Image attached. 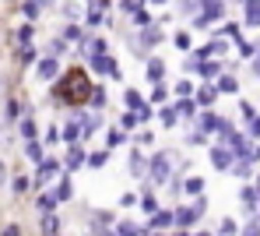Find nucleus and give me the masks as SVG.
<instances>
[{
  "instance_id": "obj_16",
  "label": "nucleus",
  "mask_w": 260,
  "mask_h": 236,
  "mask_svg": "<svg viewBox=\"0 0 260 236\" xmlns=\"http://www.w3.org/2000/svg\"><path fill=\"white\" fill-rule=\"evenodd\" d=\"M148 166H151V162H144V155H141V152H130V173H134V176H141Z\"/></svg>"
},
{
  "instance_id": "obj_44",
  "label": "nucleus",
  "mask_w": 260,
  "mask_h": 236,
  "mask_svg": "<svg viewBox=\"0 0 260 236\" xmlns=\"http://www.w3.org/2000/svg\"><path fill=\"white\" fill-rule=\"evenodd\" d=\"M250 138H260V116L250 120Z\"/></svg>"
},
{
  "instance_id": "obj_8",
  "label": "nucleus",
  "mask_w": 260,
  "mask_h": 236,
  "mask_svg": "<svg viewBox=\"0 0 260 236\" xmlns=\"http://www.w3.org/2000/svg\"><path fill=\"white\" fill-rule=\"evenodd\" d=\"M221 124L225 120H218L215 113H201V134H215V131H221Z\"/></svg>"
},
{
  "instance_id": "obj_36",
  "label": "nucleus",
  "mask_w": 260,
  "mask_h": 236,
  "mask_svg": "<svg viewBox=\"0 0 260 236\" xmlns=\"http://www.w3.org/2000/svg\"><path fill=\"white\" fill-rule=\"evenodd\" d=\"M106 159H109L106 152H95V155H88V166H95V169H99V166H106Z\"/></svg>"
},
{
  "instance_id": "obj_21",
  "label": "nucleus",
  "mask_w": 260,
  "mask_h": 236,
  "mask_svg": "<svg viewBox=\"0 0 260 236\" xmlns=\"http://www.w3.org/2000/svg\"><path fill=\"white\" fill-rule=\"evenodd\" d=\"M123 99H127V106L134 109V113H141V109H144V99H141V92H134V88H130V92H123Z\"/></svg>"
},
{
  "instance_id": "obj_18",
  "label": "nucleus",
  "mask_w": 260,
  "mask_h": 236,
  "mask_svg": "<svg viewBox=\"0 0 260 236\" xmlns=\"http://www.w3.org/2000/svg\"><path fill=\"white\" fill-rule=\"evenodd\" d=\"M60 134H63V141H78V134H81V124H78V120H67Z\"/></svg>"
},
{
  "instance_id": "obj_40",
  "label": "nucleus",
  "mask_w": 260,
  "mask_h": 236,
  "mask_svg": "<svg viewBox=\"0 0 260 236\" xmlns=\"http://www.w3.org/2000/svg\"><path fill=\"white\" fill-rule=\"evenodd\" d=\"M190 43H193V39H190L186 32H179V36H176V46H179V49H190Z\"/></svg>"
},
{
  "instance_id": "obj_49",
  "label": "nucleus",
  "mask_w": 260,
  "mask_h": 236,
  "mask_svg": "<svg viewBox=\"0 0 260 236\" xmlns=\"http://www.w3.org/2000/svg\"><path fill=\"white\" fill-rule=\"evenodd\" d=\"M4 184H7V166L0 162V190H4Z\"/></svg>"
},
{
  "instance_id": "obj_4",
  "label": "nucleus",
  "mask_w": 260,
  "mask_h": 236,
  "mask_svg": "<svg viewBox=\"0 0 260 236\" xmlns=\"http://www.w3.org/2000/svg\"><path fill=\"white\" fill-rule=\"evenodd\" d=\"M91 71L109 74V78H120V64H116V60H109L106 53H102V56H91Z\"/></svg>"
},
{
  "instance_id": "obj_53",
  "label": "nucleus",
  "mask_w": 260,
  "mask_h": 236,
  "mask_svg": "<svg viewBox=\"0 0 260 236\" xmlns=\"http://www.w3.org/2000/svg\"><path fill=\"white\" fill-rule=\"evenodd\" d=\"M176 236H190V233H176Z\"/></svg>"
},
{
  "instance_id": "obj_30",
  "label": "nucleus",
  "mask_w": 260,
  "mask_h": 236,
  "mask_svg": "<svg viewBox=\"0 0 260 236\" xmlns=\"http://www.w3.org/2000/svg\"><path fill=\"white\" fill-rule=\"evenodd\" d=\"M158 43H162V32L158 28H148L144 32V46H158Z\"/></svg>"
},
{
  "instance_id": "obj_6",
  "label": "nucleus",
  "mask_w": 260,
  "mask_h": 236,
  "mask_svg": "<svg viewBox=\"0 0 260 236\" xmlns=\"http://www.w3.org/2000/svg\"><path fill=\"white\" fill-rule=\"evenodd\" d=\"M56 173H60V162L46 159V162H39V176H36V184H49V180H53Z\"/></svg>"
},
{
  "instance_id": "obj_37",
  "label": "nucleus",
  "mask_w": 260,
  "mask_h": 236,
  "mask_svg": "<svg viewBox=\"0 0 260 236\" xmlns=\"http://www.w3.org/2000/svg\"><path fill=\"white\" fill-rule=\"evenodd\" d=\"M91 106H95V109H102V106H106V92H102V88H95V92H91Z\"/></svg>"
},
{
  "instance_id": "obj_15",
  "label": "nucleus",
  "mask_w": 260,
  "mask_h": 236,
  "mask_svg": "<svg viewBox=\"0 0 260 236\" xmlns=\"http://www.w3.org/2000/svg\"><path fill=\"white\" fill-rule=\"evenodd\" d=\"M162 74H166V64H162L158 56H151V60H148V78H151V81H162Z\"/></svg>"
},
{
  "instance_id": "obj_25",
  "label": "nucleus",
  "mask_w": 260,
  "mask_h": 236,
  "mask_svg": "<svg viewBox=\"0 0 260 236\" xmlns=\"http://www.w3.org/2000/svg\"><path fill=\"white\" fill-rule=\"evenodd\" d=\"M218 71H221V64H215V60H201V71H197V74H204V78H215Z\"/></svg>"
},
{
  "instance_id": "obj_42",
  "label": "nucleus",
  "mask_w": 260,
  "mask_h": 236,
  "mask_svg": "<svg viewBox=\"0 0 260 236\" xmlns=\"http://www.w3.org/2000/svg\"><path fill=\"white\" fill-rule=\"evenodd\" d=\"M239 236H260V222H250V226H246Z\"/></svg>"
},
{
  "instance_id": "obj_39",
  "label": "nucleus",
  "mask_w": 260,
  "mask_h": 236,
  "mask_svg": "<svg viewBox=\"0 0 260 236\" xmlns=\"http://www.w3.org/2000/svg\"><path fill=\"white\" fill-rule=\"evenodd\" d=\"M134 21H137V25H151V14H148V11H134Z\"/></svg>"
},
{
  "instance_id": "obj_33",
  "label": "nucleus",
  "mask_w": 260,
  "mask_h": 236,
  "mask_svg": "<svg viewBox=\"0 0 260 236\" xmlns=\"http://www.w3.org/2000/svg\"><path fill=\"white\" fill-rule=\"evenodd\" d=\"M21 11H25V18H32V21H36V18H39V0H28Z\"/></svg>"
},
{
  "instance_id": "obj_48",
  "label": "nucleus",
  "mask_w": 260,
  "mask_h": 236,
  "mask_svg": "<svg viewBox=\"0 0 260 236\" xmlns=\"http://www.w3.org/2000/svg\"><path fill=\"white\" fill-rule=\"evenodd\" d=\"M0 236H21V229H18V226H7V229H4Z\"/></svg>"
},
{
  "instance_id": "obj_11",
  "label": "nucleus",
  "mask_w": 260,
  "mask_h": 236,
  "mask_svg": "<svg viewBox=\"0 0 260 236\" xmlns=\"http://www.w3.org/2000/svg\"><path fill=\"white\" fill-rule=\"evenodd\" d=\"M246 25L260 28V0H246Z\"/></svg>"
},
{
  "instance_id": "obj_46",
  "label": "nucleus",
  "mask_w": 260,
  "mask_h": 236,
  "mask_svg": "<svg viewBox=\"0 0 260 236\" xmlns=\"http://www.w3.org/2000/svg\"><path fill=\"white\" fill-rule=\"evenodd\" d=\"M221 32H225V36H232V39H239V25H225Z\"/></svg>"
},
{
  "instance_id": "obj_20",
  "label": "nucleus",
  "mask_w": 260,
  "mask_h": 236,
  "mask_svg": "<svg viewBox=\"0 0 260 236\" xmlns=\"http://www.w3.org/2000/svg\"><path fill=\"white\" fill-rule=\"evenodd\" d=\"M158 116H162V124H166V127H176V124H179V109H176V106H166Z\"/></svg>"
},
{
  "instance_id": "obj_56",
  "label": "nucleus",
  "mask_w": 260,
  "mask_h": 236,
  "mask_svg": "<svg viewBox=\"0 0 260 236\" xmlns=\"http://www.w3.org/2000/svg\"><path fill=\"white\" fill-rule=\"evenodd\" d=\"M39 4H46V0H39Z\"/></svg>"
},
{
  "instance_id": "obj_41",
  "label": "nucleus",
  "mask_w": 260,
  "mask_h": 236,
  "mask_svg": "<svg viewBox=\"0 0 260 236\" xmlns=\"http://www.w3.org/2000/svg\"><path fill=\"white\" fill-rule=\"evenodd\" d=\"M176 92L183 95V99H190V92H193V88H190V81H176Z\"/></svg>"
},
{
  "instance_id": "obj_26",
  "label": "nucleus",
  "mask_w": 260,
  "mask_h": 236,
  "mask_svg": "<svg viewBox=\"0 0 260 236\" xmlns=\"http://www.w3.org/2000/svg\"><path fill=\"white\" fill-rule=\"evenodd\" d=\"M116 233L120 236H148V233H141V226H134V222H120Z\"/></svg>"
},
{
  "instance_id": "obj_51",
  "label": "nucleus",
  "mask_w": 260,
  "mask_h": 236,
  "mask_svg": "<svg viewBox=\"0 0 260 236\" xmlns=\"http://www.w3.org/2000/svg\"><path fill=\"white\" fill-rule=\"evenodd\" d=\"M253 159H260V144H257V148H253Z\"/></svg>"
},
{
  "instance_id": "obj_23",
  "label": "nucleus",
  "mask_w": 260,
  "mask_h": 236,
  "mask_svg": "<svg viewBox=\"0 0 260 236\" xmlns=\"http://www.w3.org/2000/svg\"><path fill=\"white\" fill-rule=\"evenodd\" d=\"M25 155H28L32 162H46V159H43V144H39V141H28V144H25Z\"/></svg>"
},
{
  "instance_id": "obj_43",
  "label": "nucleus",
  "mask_w": 260,
  "mask_h": 236,
  "mask_svg": "<svg viewBox=\"0 0 260 236\" xmlns=\"http://www.w3.org/2000/svg\"><path fill=\"white\" fill-rule=\"evenodd\" d=\"M239 53H243V56H253L257 46H253V43H239Z\"/></svg>"
},
{
  "instance_id": "obj_24",
  "label": "nucleus",
  "mask_w": 260,
  "mask_h": 236,
  "mask_svg": "<svg viewBox=\"0 0 260 236\" xmlns=\"http://www.w3.org/2000/svg\"><path fill=\"white\" fill-rule=\"evenodd\" d=\"M218 236H239V226H236V219H221V226H218Z\"/></svg>"
},
{
  "instance_id": "obj_45",
  "label": "nucleus",
  "mask_w": 260,
  "mask_h": 236,
  "mask_svg": "<svg viewBox=\"0 0 260 236\" xmlns=\"http://www.w3.org/2000/svg\"><path fill=\"white\" fill-rule=\"evenodd\" d=\"M63 39H71V43H78V39H81V32H78V28H74V25H71V28H67V32H63Z\"/></svg>"
},
{
  "instance_id": "obj_50",
  "label": "nucleus",
  "mask_w": 260,
  "mask_h": 236,
  "mask_svg": "<svg viewBox=\"0 0 260 236\" xmlns=\"http://www.w3.org/2000/svg\"><path fill=\"white\" fill-rule=\"evenodd\" d=\"M253 74L260 78V46H257V56H253Z\"/></svg>"
},
{
  "instance_id": "obj_27",
  "label": "nucleus",
  "mask_w": 260,
  "mask_h": 236,
  "mask_svg": "<svg viewBox=\"0 0 260 236\" xmlns=\"http://www.w3.org/2000/svg\"><path fill=\"white\" fill-rule=\"evenodd\" d=\"M53 208H56V194H43V197H39V212H43V215H49Z\"/></svg>"
},
{
  "instance_id": "obj_47",
  "label": "nucleus",
  "mask_w": 260,
  "mask_h": 236,
  "mask_svg": "<svg viewBox=\"0 0 260 236\" xmlns=\"http://www.w3.org/2000/svg\"><path fill=\"white\" fill-rule=\"evenodd\" d=\"M18 39H21V43L28 46V43H32V28H21V32H18Z\"/></svg>"
},
{
  "instance_id": "obj_31",
  "label": "nucleus",
  "mask_w": 260,
  "mask_h": 236,
  "mask_svg": "<svg viewBox=\"0 0 260 236\" xmlns=\"http://www.w3.org/2000/svg\"><path fill=\"white\" fill-rule=\"evenodd\" d=\"M21 138L36 141V120H21Z\"/></svg>"
},
{
  "instance_id": "obj_35",
  "label": "nucleus",
  "mask_w": 260,
  "mask_h": 236,
  "mask_svg": "<svg viewBox=\"0 0 260 236\" xmlns=\"http://www.w3.org/2000/svg\"><path fill=\"white\" fill-rule=\"evenodd\" d=\"M11 187H14V194H25V190H28V176H14Z\"/></svg>"
},
{
  "instance_id": "obj_54",
  "label": "nucleus",
  "mask_w": 260,
  "mask_h": 236,
  "mask_svg": "<svg viewBox=\"0 0 260 236\" xmlns=\"http://www.w3.org/2000/svg\"><path fill=\"white\" fill-rule=\"evenodd\" d=\"M257 190H260V176H257Z\"/></svg>"
},
{
  "instance_id": "obj_2",
  "label": "nucleus",
  "mask_w": 260,
  "mask_h": 236,
  "mask_svg": "<svg viewBox=\"0 0 260 236\" xmlns=\"http://www.w3.org/2000/svg\"><path fill=\"white\" fill-rule=\"evenodd\" d=\"M221 14H225V4H221V0H204V4H201V14H193V25L204 28V25L218 21Z\"/></svg>"
},
{
  "instance_id": "obj_55",
  "label": "nucleus",
  "mask_w": 260,
  "mask_h": 236,
  "mask_svg": "<svg viewBox=\"0 0 260 236\" xmlns=\"http://www.w3.org/2000/svg\"><path fill=\"white\" fill-rule=\"evenodd\" d=\"M148 236H158V233H148Z\"/></svg>"
},
{
  "instance_id": "obj_22",
  "label": "nucleus",
  "mask_w": 260,
  "mask_h": 236,
  "mask_svg": "<svg viewBox=\"0 0 260 236\" xmlns=\"http://www.w3.org/2000/svg\"><path fill=\"white\" fill-rule=\"evenodd\" d=\"M106 141H109V148H116V144L127 141V131H123V127H113V131L106 134Z\"/></svg>"
},
{
  "instance_id": "obj_34",
  "label": "nucleus",
  "mask_w": 260,
  "mask_h": 236,
  "mask_svg": "<svg viewBox=\"0 0 260 236\" xmlns=\"http://www.w3.org/2000/svg\"><path fill=\"white\" fill-rule=\"evenodd\" d=\"M179 116H193V99H179Z\"/></svg>"
},
{
  "instance_id": "obj_32",
  "label": "nucleus",
  "mask_w": 260,
  "mask_h": 236,
  "mask_svg": "<svg viewBox=\"0 0 260 236\" xmlns=\"http://www.w3.org/2000/svg\"><path fill=\"white\" fill-rule=\"evenodd\" d=\"M53 194H56V201H67V197H71L74 190H71V184H67V180H60V187L53 190Z\"/></svg>"
},
{
  "instance_id": "obj_5",
  "label": "nucleus",
  "mask_w": 260,
  "mask_h": 236,
  "mask_svg": "<svg viewBox=\"0 0 260 236\" xmlns=\"http://www.w3.org/2000/svg\"><path fill=\"white\" fill-rule=\"evenodd\" d=\"M36 74H39L43 81H53V78L60 74V64H56L53 56H46V60H39V67H36Z\"/></svg>"
},
{
  "instance_id": "obj_29",
  "label": "nucleus",
  "mask_w": 260,
  "mask_h": 236,
  "mask_svg": "<svg viewBox=\"0 0 260 236\" xmlns=\"http://www.w3.org/2000/svg\"><path fill=\"white\" fill-rule=\"evenodd\" d=\"M137 124H141V116H137V113H123V116H120V127H123V131H134Z\"/></svg>"
},
{
  "instance_id": "obj_3",
  "label": "nucleus",
  "mask_w": 260,
  "mask_h": 236,
  "mask_svg": "<svg viewBox=\"0 0 260 236\" xmlns=\"http://www.w3.org/2000/svg\"><path fill=\"white\" fill-rule=\"evenodd\" d=\"M211 166L215 169H232L236 166V155H232V148H225V144H218V148H211Z\"/></svg>"
},
{
  "instance_id": "obj_19",
  "label": "nucleus",
  "mask_w": 260,
  "mask_h": 236,
  "mask_svg": "<svg viewBox=\"0 0 260 236\" xmlns=\"http://www.w3.org/2000/svg\"><path fill=\"white\" fill-rule=\"evenodd\" d=\"M141 208H144V215H155V212H158V201H155V194H151V190H144V194H141Z\"/></svg>"
},
{
  "instance_id": "obj_14",
  "label": "nucleus",
  "mask_w": 260,
  "mask_h": 236,
  "mask_svg": "<svg viewBox=\"0 0 260 236\" xmlns=\"http://www.w3.org/2000/svg\"><path fill=\"white\" fill-rule=\"evenodd\" d=\"M78 166H85V152L78 144H71L67 148V169H78Z\"/></svg>"
},
{
  "instance_id": "obj_10",
  "label": "nucleus",
  "mask_w": 260,
  "mask_h": 236,
  "mask_svg": "<svg viewBox=\"0 0 260 236\" xmlns=\"http://www.w3.org/2000/svg\"><path fill=\"white\" fill-rule=\"evenodd\" d=\"M218 99V88H211V85H201L197 92H193V102H201V106H211Z\"/></svg>"
},
{
  "instance_id": "obj_38",
  "label": "nucleus",
  "mask_w": 260,
  "mask_h": 236,
  "mask_svg": "<svg viewBox=\"0 0 260 236\" xmlns=\"http://www.w3.org/2000/svg\"><path fill=\"white\" fill-rule=\"evenodd\" d=\"M169 99V92L162 88V85H155V92H151V102H166Z\"/></svg>"
},
{
  "instance_id": "obj_12",
  "label": "nucleus",
  "mask_w": 260,
  "mask_h": 236,
  "mask_svg": "<svg viewBox=\"0 0 260 236\" xmlns=\"http://www.w3.org/2000/svg\"><path fill=\"white\" fill-rule=\"evenodd\" d=\"M218 92H225V95H236V92H239V81H236L232 74H218Z\"/></svg>"
},
{
  "instance_id": "obj_28",
  "label": "nucleus",
  "mask_w": 260,
  "mask_h": 236,
  "mask_svg": "<svg viewBox=\"0 0 260 236\" xmlns=\"http://www.w3.org/2000/svg\"><path fill=\"white\" fill-rule=\"evenodd\" d=\"M190 212H193V219H204V212H208V197L201 194V197H197V201L190 204Z\"/></svg>"
},
{
  "instance_id": "obj_52",
  "label": "nucleus",
  "mask_w": 260,
  "mask_h": 236,
  "mask_svg": "<svg viewBox=\"0 0 260 236\" xmlns=\"http://www.w3.org/2000/svg\"><path fill=\"white\" fill-rule=\"evenodd\" d=\"M151 4H166V0H151Z\"/></svg>"
},
{
  "instance_id": "obj_13",
  "label": "nucleus",
  "mask_w": 260,
  "mask_h": 236,
  "mask_svg": "<svg viewBox=\"0 0 260 236\" xmlns=\"http://www.w3.org/2000/svg\"><path fill=\"white\" fill-rule=\"evenodd\" d=\"M183 190L193 194V197H201V194H204V176H186V180H183Z\"/></svg>"
},
{
  "instance_id": "obj_1",
  "label": "nucleus",
  "mask_w": 260,
  "mask_h": 236,
  "mask_svg": "<svg viewBox=\"0 0 260 236\" xmlns=\"http://www.w3.org/2000/svg\"><path fill=\"white\" fill-rule=\"evenodd\" d=\"M173 155H169V152H158V155H155V159H151V166H148V169H151V180H155V184H173V180H169V176H173Z\"/></svg>"
},
{
  "instance_id": "obj_7",
  "label": "nucleus",
  "mask_w": 260,
  "mask_h": 236,
  "mask_svg": "<svg viewBox=\"0 0 260 236\" xmlns=\"http://www.w3.org/2000/svg\"><path fill=\"white\" fill-rule=\"evenodd\" d=\"M78 124H81V134L91 138V134L99 131V113H81V116H78Z\"/></svg>"
},
{
  "instance_id": "obj_9",
  "label": "nucleus",
  "mask_w": 260,
  "mask_h": 236,
  "mask_svg": "<svg viewBox=\"0 0 260 236\" xmlns=\"http://www.w3.org/2000/svg\"><path fill=\"white\" fill-rule=\"evenodd\" d=\"M176 226V212H155L151 215V229H169Z\"/></svg>"
},
{
  "instance_id": "obj_17",
  "label": "nucleus",
  "mask_w": 260,
  "mask_h": 236,
  "mask_svg": "<svg viewBox=\"0 0 260 236\" xmlns=\"http://www.w3.org/2000/svg\"><path fill=\"white\" fill-rule=\"evenodd\" d=\"M173 212H176V226H183V229L197 222V219H193V212H190V204H186V208H173Z\"/></svg>"
}]
</instances>
